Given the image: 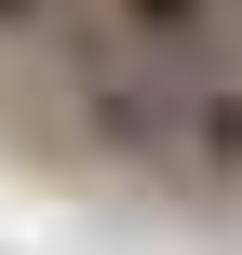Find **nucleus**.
<instances>
[{
  "label": "nucleus",
  "mask_w": 242,
  "mask_h": 255,
  "mask_svg": "<svg viewBox=\"0 0 242 255\" xmlns=\"http://www.w3.org/2000/svg\"><path fill=\"white\" fill-rule=\"evenodd\" d=\"M162 161L229 188V175H242V81H216V67H175V94H162Z\"/></svg>",
  "instance_id": "1"
},
{
  "label": "nucleus",
  "mask_w": 242,
  "mask_h": 255,
  "mask_svg": "<svg viewBox=\"0 0 242 255\" xmlns=\"http://www.w3.org/2000/svg\"><path fill=\"white\" fill-rule=\"evenodd\" d=\"M242 0H108V27H121V54H148V67H189L216 27H229Z\"/></svg>",
  "instance_id": "2"
},
{
  "label": "nucleus",
  "mask_w": 242,
  "mask_h": 255,
  "mask_svg": "<svg viewBox=\"0 0 242 255\" xmlns=\"http://www.w3.org/2000/svg\"><path fill=\"white\" fill-rule=\"evenodd\" d=\"M0 27H54V0H0Z\"/></svg>",
  "instance_id": "3"
}]
</instances>
